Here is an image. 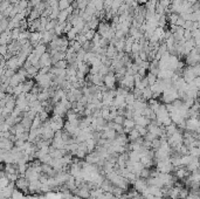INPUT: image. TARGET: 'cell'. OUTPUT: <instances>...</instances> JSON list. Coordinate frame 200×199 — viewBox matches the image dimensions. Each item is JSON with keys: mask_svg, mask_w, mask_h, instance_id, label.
Returning <instances> with one entry per match:
<instances>
[{"mask_svg": "<svg viewBox=\"0 0 200 199\" xmlns=\"http://www.w3.org/2000/svg\"><path fill=\"white\" fill-rule=\"evenodd\" d=\"M179 98V94L174 87H171L166 89L165 92L161 94V101L164 104H170V103L174 102L176 100Z\"/></svg>", "mask_w": 200, "mask_h": 199, "instance_id": "cell-1", "label": "cell"}, {"mask_svg": "<svg viewBox=\"0 0 200 199\" xmlns=\"http://www.w3.org/2000/svg\"><path fill=\"white\" fill-rule=\"evenodd\" d=\"M64 120L62 116H56V115H54L53 117H50V120H49V126L50 128L53 129L55 132L59 130H62L64 128Z\"/></svg>", "mask_w": 200, "mask_h": 199, "instance_id": "cell-2", "label": "cell"}, {"mask_svg": "<svg viewBox=\"0 0 200 199\" xmlns=\"http://www.w3.org/2000/svg\"><path fill=\"white\" fill-rule=\"evenodd\" d=\"M186 63L190 67H194L197 64H200V52H198L197 49H193L191 53L186 55Z\"/></svg>", "mask_w": 200, "mask_h": 199, "instance_id": "cell-3", "label": "cell"}, {"mask_svg": "<svg viewBox=\"0 0 200 199\" xmlns=\"http://www.w3.org/2000/svg\"><path fill=\"white\" fill-rule=\"evenodd\" d=\"M30 182L25 176H20L19 178L15 182V186L16 189L20 190V191H24V192H28L30 191Z\"/></svg>", "mask_w": 200, "mask_h": 199, "instance_id": "cell-4", "label": "cell"}, {"mask_svg": "<svg viewBox=\"0 0 200 199\" xmlns=\"http://www.w3.org/2000/svg\"><path fill=\"white\" fill-rule=\"evenodd\" d=\"M116 76H115V72H110V73L104 76V86L108 89H116Z\"/></svg>", "mask_w": 200, "mask_h": 199, "instance_id": "cell-5", "label": "cell"}, {"mask_svg": "<svg viewBox=\"0 0 200 199\" xmlns=\"http://www.w3.org/2000/svg\"><path fill=\"white\" fill-rule=\"evenodd\" d=\"M119 86H121V87L128 88L129 90H131L132 92V90L135 89V76L127 74V75L124 76V78L119 82Z\"/></svg>", "mask_w": 200, "mask_h": 199, "instance_id": "cell-6", "label": "cell"}, {"mask_svg": "<svg viewBox=\"0 0 200 199\" xmlns=\"http://www.w3.org/2000/svg\"><path fill=\"white\" fill-rule=\"evenodd\" d=\"M111 24L109 22V21H105V20H103V21H101L100 22V25H98V28H97V32L98 34L101 35L102 38H104L105 35H107V33L111 29Z\"/></svg>", "mask_w": 200, "mask_h": 199, "instance_id": "cell-7", "label": "cell"}, {"mask_svg": "<svg viewBox=\"0 0 200 199\" xmlns=\"http://www.w3.org/2000/svg\"><path fill=\"white\" fill-rule=\"evenodd\" d=\"M132 186H133V189L137 190L139 193H142V192H144V191L147 189V179H144V178H142V177H138V178L135 180V183L132 184Z\"/></svg>", "mask_w": 200, "mask_h": 199, "instance_id": "cell-8", "label": "cell"}, {"mask_svg": "<svg viewBox=\"0 0 200 199\" xmlns=\"http://www.w3.org/2000/svg\"><path fill=\"white\" fill-rule=\"evenodd\" d=\"M181 76H183V78H184L187 83H191L195 78H197V75H195L193 68L190 67V66H188L187 68L184 69V72H183V74H181Z\"/></svg>", "mask_w": 200, "mask_h": 199, "instance_id": "cell-9", "label": "cell"}, {"mask_svg": "<svg viewBox=\"0 0 200 199\" xmlns=\"http://www.w3.org/2000/svg\"><path fill=\"white\" fill-rule=\"evenodd\" d=\"M26 80H27L26 76H24V75H21L20 73L16 72V73L10 78V84L12 87H16V86H19L20 83H24Z\"/></svg>", "mask_w": 200, "mask_h": 199, "instance_id": "cell-10", "label": "cell"}, {"mask_svg": "<svg viewBox=\"0 0 200 199\" xmlns=\"http://www.w3.org/2000/svg\"><path fill=\"white\" fill-rule=\"evenodd\" d=\"M14 146H15V142H13L11 138H4V137H1V140H0V148H1V150L11 151Z\"/></svg>", "mask_w": 200, "mask_h": 199, "instance_id": "cell-11", "label": "cell"}, {"mask_svg": "<svg viewBox=\"0 0 200 199\" xmlns=\"http://www.w3.org/2000/svg\"><path fill=\"white\" fill-rule=\"evenodd\" d=\"M40 66L42 67H53V60H52V55L46 52V53L40 58Z\"/></svg>", "mask_w": 200, "mask_h": 199, "instance_id": "cell-12", "label": "cell"}, {"mask_svg": "<svg viewBox=\"0 0 200 199\" xmlns=\"http://www.w3.org/2000/svg\"><path fill=\"white\" fill-rule=\"evenodd\" d=\"M84 160H86L88 164H97L98 162L101 160V157H100L97 151L95 150V151H93V152H90V154H88V155L86 156Z\"/></svg>", "mask_w": 200, "mask_h": 199, "instance_id": "cell-13", "label": "cell"}, {"mask_svg": "<svg viewBox=\"0 0 200 199\" xmlns=\"http://www.w3.org/2000/svg\"><path fill=\"white\" fill-rule=\"evenodd\" d=\"M133 120H135L137 126H147L151 123V120L145 117L144 115H133Z\"/></svg>", "mask_w": 200, "mask_h": 199, "instance_id": "cell-14", "label": "cell"}, {"mask_svg": "<svg viewBox=\"0 0 200 199\" xmlns=\"http://www.w3.org/2000/svg\"><path fill=\"white\" fill-rule=\"evenodd\" d=\"M127 101H125V97L121 96V95H117V96L114 98V103H112V107L117 108H127Z\"/></svg>", "mask_w": 200, "mask_h": 199, "instance_id": "cell-15", "label": "cell"}, {"mask_svg": "<svg viewBox=\"0 0 200 199\" xmlns=\"http://www.w3.org/2000/svg\"><path fill=\"white\" fill-rule=\"evenodd\" d=\"M101 189H102L104 192H112V190L115 189V184H112L111 182L105 177L104 180L102 182V184H101Z\"/></svg>", "mask_w": 200, "mask_h": 199, "instance_id": "cell-16", "label": "cell"}, {"mask_svg": "<svg viewBox=\"0 0 200 199\" xmlns=\"http://www.w3.org/2000/svg\"><path fill=\"white\" fill-rule=\"evenodd\" d=\"M46 52H48V47H47V45L44 44H40L39 46H36L34 48V50H33V53H34L36 56H39V58H41Z\"/></svg>", "mask_w": 200, "mask_h": 199, "instance_id": "cell-17", "label": "cell"}, {"mask_svg": "<svg viewBox=\"0 0 200 199\" xmlns=\"http://www.w3.org/2000/svg\"><path fill=\"white\" fill-rule=\"evenodd\" d=\"M118 52L117 48H116V46H114V45H109L107 48V56L109 59H111V60H114V59L116 58L118 55Z\"/></svg>", "mask_w": 200, "mask_h": 199, "instance_id": "cell-18", "label": "cell"}, {"mask_svg": "<svg viewBox=\"0 0 200 199\" xmlns=\"http://www.w3.org/2000/svg\"><path fill=\"white\" fill-rule=\"evenodd\" d=\"M100 22H101V20L98 19L97 17L95 15V17H93V18H91V20H90V21H88V22H87V25L89 26V28H90V29H94V31H97L98 25H100Z\"/></svg>", "mask_w": 200, "mask_h": 199, "instance_id": "cell-19", "label": "cell"}, {"mask_svg": "<svg viewBox=\"0 0 200 199\" xmlns=\"http://www.w3.org/2000/svg\"><path fill=\"white\" fill-rule=\"evenodd\" d=\"M141 152H138V151H129V160L137 163V162H141Z\"/></svg>", "mask_w": 200, "mask_h": 199, "instance_id": "cell-20", "label": "cell"}, {"mask_svg": "<svg viewBox=\"0 0 200 199\" xmlns=\"http://www.w3.org/2000/svg\"><path fill=\"white\" fill-rule=\"evenodd\" d=\"M139 137H142L141 135H139V132H138V130H137L136 128H133L130 132H129V135H128V138H129V142H135L137 141Z\"/></svg>", "mask_w": 200, "mask_h": 199, "instance_id": "cell-21", "label": "cell"}, {"mask_svg": "<svg viewBox=\"0 0 200 199\" xmlns=\"http://www.w3.org/2000/svg\"><path fill=\"white\" fill-rule=\"evenodd\" d=\"M143 98L145 101H150L153 98V92L151 90V87H147L143 89Z\"/></svg>", "mask_w": 200, "mask_h": 199, "instance_id": "cell-22", "label": "cell"}, {"mask_svg": "<svg viewBox=\"0 0 200 199\" xmlns=\"http://www.w3.org/2000/svg\"><path fill=\"white\" fill-rule=\"evenodd\" d=\"M8 25H10V18H1L0 20V32L4 33L8 29Z\"/></svg>", "mask_w": 200, "mask_h": 199, "instance_id": "cell-23", "label": "cell"}, {"mask_svg": "<svg viewBox=\"0 0 200 199\" xmlns=\"http://www.w3.org/2000/svg\"><path fill=\"white\" fill-rule=\"evenodd\" d=\"M78 34H80V33H78L77 29L75 28V27H73V28H72V31H69L68 33L66 34V36H67V38L69 39V41H74V40L77 39V35Z\"/></svg>", "mask_w": 200, "mask_h": 199, "instance_id": "cell-24", "label": "cell"}, {"mask_svg": "<svg viewBox=\"0 0 200 199\" xmlns=\"http://www.w3.org/2000/svg\"><path fill=\"white\" fill-rule=\"evenodd\" d=\"M72 6V1L70 0H59V8L61 11L68 10Z\"/></svg>", "mask_w": 200, "mask_h": 199, "instance_id": "cell-25", "label": "cell"}, {"mask_svg": "<svg viewBox=\"0 0 200 199\" xmlns=\"http://www.w3.org/2000/svg\"><path fill=\"white\" fill-rule=\"evenodd\" d=\"M142 50H143V46L141 45V42H139V41H135L133 45H132L131 53L132 54H139Z\"/></svg>", "mask_w": 200, "mask_h": 199, "instance_id": "cell-26", "label": "cell"}, {"mask_svg": "<svg viewBox=\"0 0 200 199\" xmlns=\"http://www.w3.org/2000/svg\"><path fill=\"white\" fill-rule=\"evenodd\" d=\"M58 25H59V21L56 19H49L48 24L46 26V31H53V29H55V27Z\"/></svg>", "mask_w": 200, "mask_h": 199, "instance_id": "cell-27", "label": "cell"}, {"mask_svg": "<svg viewBox=\"0 0 200 199\" xmlns=\"http://www.w3.org/2000/svg\"><path fill=\"white\" fill-rule=\"evenodd\" d=\"M69 47H70V48H73L74 50H75V52L77 53L78 50H81V49H82V45L80 44L77 40H74V41H70V44H69Z\"/></svg>", "mask_w": 200, "mask_h": 199, "instance_id": "cell-28", "label": "cell"}, {"mask_svg": "<svg viewBox=\"0 0 200 199\" xmlns=\"http://www.w3.org/2000/svg\"><path fill=\"white\" fill-rule=\"evenodd\" d=\"M147 80H149V84H150V87H151V86H153V84H155V83L158 81V76H157V75H155V74L150 73V72L147 74Z\"/></svg>", "mask_w": 200, "mask_h": 199, "instance_id": "cell-29", "label": "cell"}, {"mask_svg": "<svg viewBox=\"0 0 200 199\" xmlns=\"http://www.w3.org/2000/svg\"><path fill=\"white\" fill-rule=\"evenodd\" d=\"M125 101H127L128 106H132L133 103L136 102V97H135V95H133V92H130L129 94H128V96L125 97Z\"/></svg>", "mask_w": 200, "mask_h": 199, "instance_id": "cell-30", "label": "cell"}, {"mask_svg": "<svg viewBox=\"0 0 200 199\" xmlns=\"http://www.w3.org/2000/svg\"><path fill=\"white\" fill-rule=\"evenodd\" d=\"M76 1H77L78 10H86L90 2V0H76Z\"/></svg>", "mask_w": 200, "mask_h": 199, "instance_id": "cell-31", "label": "cell"}, {"mask_svg": "<svg viewBox=\"0 0 200 199\" xmlns=\"http://www.w3.org/2000/svg\"><path fill=\"white\" fill-rule=\"evenodd\" d=\"M53 66L54 67H56V68H60V69H67V67H68V62H67L66 60H61V61L55 62Z\"/></svg>", "mask_w": 200, "mask_h": 199, "instance_id": "cell-32", "label": "cell"}, {"mask_svg": "<svg viewBox=\"0 0 200 199\" xmlns=\"http://www.w3.org/2000/svg\"><path fill=\"white\" fill-rule=\"evenodd\" d=\"M11 5H12V4H11L8 0H1V2H0V12H1V13L5 12Z\"/></svg>", "mask_w": 200, "mask_h": 199, "instance_id": "cell-33", "label": "cell"}, {"mask_svg": "<svg viewBox=\"0 0 200 199\" xmlns=\"http://www.w3.org/2000/svg\"><path fill=\"white\" fill-rule=\"evenodd\" d=\"M136 128L137 130H138V132H139V135H141L142 137H144L145 135H147V132H149V130H147V126H137L136 124Z\"/></svg>", "mask_w": 200, "mask_h": 199, "instance_id": "cell-34", "label": "cell"}, {"mask_svg": "<svg viewBox=\"0 0 200 199\" xmlns=\"http://www.w3.org/2000/svg\"><path fill=\"white\" fill-rule=\"evenodd\" d=\"M150 172H151V169H149V168H144V169L142 170L139 177L144 178V179H147V178L150 177Z\"/></svg>", "mask_w": 200, "mask_h": 199, "instance_id": "cell-35", "label": "cell"}, {"mask_svg": "<svg viewBox=\"0 0 200 199\" xmlns=\"http://www.w3.org/2000/svg\"><path fill=\"white\" fill-rule=\"evenodd\" d=\"M125 120H127V117L123 116V115H117V116L115 117V120H114V122L115 123H117V124H124V122H125Z\"/></svg>", "mask_w": 200, "mask_h": 199, "instance_id": "cell-36", "label": "cell"}, {"mask_svg": "<svg viewBox=\"0 0 200 199\" xmlns=\"http://www.w3.org/2000/svg\"><path fill=\"white\" fill-rule=\"evenodd\" d=\"M95 34H96V31H94V29H89L88 32H87L84 35H86V38H87V40H88V41H91V40L94 39Z\"/></svg>", "mask_w": 200, "mask_h": 199, "instance_id": "cell-37", "label": "cell"}, {"mask_svg": "<svg viewBox=\"0 0 200 199\" xmlns=\"http://www.w3.org/2000/svg\"><path fill=\"white\" fill-rule=\"evenodd\" d=\"M7 53H8V45H1V47H0V54H1L2 56H5Z\"/></svg>", "mask_w": 200, "mask_h": 199, "instance_id": "cell-38", "label": "cell"}, {"mask_svg": "<svg viewBox=\"0 0 200 199\" xmlns=\"http://www.w3.org/2000/svg\"><path fill=\"white\" fill-rule=\"evenodd\" d=\"M78 41V42H80V44L81 45H84L86 44V42H87V41H88V40H87V38H86V35L84 34H78L77 35V39H76Z\"/></svg>", "mask_w": 200, "mask_h": 199, "instance_id": "cell-39", "label": "cell"}, {"mask_svg": "<svg viewBox=\"0 0 200 199\" xmlns=\"http://www.w3.org/2000/svg\"><path fill=\"white\" fill-rule=\"evenodd\" d=\"M41 2H42V0H30V5L32 6L33 8H35L36 6H39Z\"/></svg>", "mask_w": 200, "mask_h": 199, "instance_id": "cell-40", "label": "cell"}, {"mask_svg": "<svg viewBox=\"0 0 200 199\" xmlns=\"http://www.w3.org/2000/svg\"><path fill=\"white\" fill-rule=\"evenodd\" d=\"M137 2H138L139 5H145L147 2H149V0H137Z\"/></svg>", "mask_w": 200, "mask_h": 199, "instance_id": "cell-41", "label": "cell"}, {"mask_svg": "<svg viewBox=\"0 0 200 199\" xmlns=\"http://www.w3.org/2000/svg\"><path fill=\"white\" fill-rule=\"evenodd\" d=\"M8 1H10L12 5H15V4H18V2H19L20 0H8Z\"/></svg>", "mask_w": 200, "mask_h": 199, "instance_id": "cell-42", "label": "cell"}, {"mask_svg": "<svg viewBox=\"0 0 200 199\" xmlns=\"http://www.w3.org/2000/svg\"><path fill=\"white\" fill-rule=\"evenodd\" d=\"M58 1H59V0H58Z\"/></svg>", "mask_w": 200, "mask_h": 199, "instance_id": "cell-43", "label": "cell"}]
</instances>
